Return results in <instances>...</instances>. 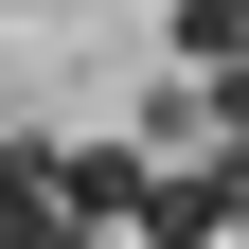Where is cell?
Returning <instances> with one entry per match:
<instances>
[{"instance_id": "cell-1", "label": "cell", "mask_w": 249, "mask_h": 249, "mask_svg": "<svg viewBox=\"0 0 249 249\" xmlns=\"http://www.w3.org/2000/svg\"><path fill=\"white\" fill-rule=\"evenodd\" d=\"M142 178H160L142 142H53V196H71L89 231H142Z\"/></svg>"}, {"instance_id": "cell-2", "label": "cell", "mask_w": 249, "mask_h": 249, "mask_svg": "<svg viewBox=\"0 0 249 249\" xmlns=\"http://www.w3.org/2000/svg\"><path fill=\"white\" fill-rule=\"evenodd\" d=\"M89 213L53 196V142H0V249H71Z\"/></svg>"}, {"instance_id": "cell-3", "label": "cell", "mask_w": 249, "mask_h": 249, "mask_svg": "<svg viewBox=\"0 0 249 249\" xmlns=\"http://www.w3.org/2000/svg\"><path fill=\"white\" fill-rule=\"evenodd\" d=\"M178 53L196 71H249V0H178Z\"/></svg>"}, {"instance_id": "cell-4", "label": "cell", "mask_w": 249, "mask_h": 249, "mask_svg": "<svg viewBox=\"0 0 249 249\" xmlns=\"http://www.w3.org/2000/svg\"><path fill=\"white\" fill-rule=\"evenodd\" d=\"M213 178H231V231H249V142H231V160H213Z\"/></svg>"}]
</instances>
